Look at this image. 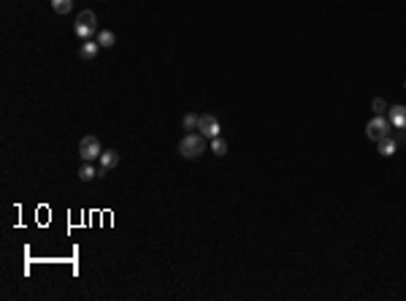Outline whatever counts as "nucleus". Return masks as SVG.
Returning a JSON list of instances; mask_svg holds the SVG:
<instances>
[{
  "mask_svg": "<svg viewBox=\"0 0 406 301\" xmlns=\"http://www.w3.org/2000/svg\"><path fill=\"white\" fill-rule=\"evenodd\" d=\"M206 152V136L203 133H187L179 144V155L187 157V160H195Z\"/></svg>",
  "mask_w": 406,
  "mask_h": 301,
  "instance_id": "obj_1",
  "label": "nucleus"
},
{
  "mask_svg": "<svg viewBox=\"0 0 406 301\" xmlns=\"http://www.w3.org/2000/svg\"><path fill=\"white\" fill-rule=\"evenodd\" d=\"M95 30H98V16H95V11H81L79 19H76V25H73V33H76L81 41H87Z\"/></svg>",
  "mask_w": 406,
  "mask_h": 301,
  "instance_id": "obj_2",
  "label": "nucleus"
},
{
  "mask_svg": "<svg viewBox=\"0 0 406 301\" xmlns=\"http://www.w3.org/2000/svg\"><path fill=\"white\" fill-rule=\"evenodd\" d=\"M100 141L95 138V136H84L81 141H79V155H81V160L84 163H92L95 157H100Z\"/></svg>",
  "mask_w": 406,
  "mask_h": 301,
  "instance_id": "obj_3",
  "label": "nucleus"
},
{
  "mask_svg": "<svg viewBox=\"0 0 406 301\" xmlns=\"http://www.w3.org/2000/svg\"><path fill=\"white\" fill-rule=\"evenodd\" d=\"M390 119L387 117H374L371 122L366 125V136L368 138H374V141H379V138H384V136H390Z\"/></svg>",
  "mask_w": 406,
  "mask_h": 301,
  "instance_id": "obj_4",
  "label": "nucleus"
},
{
  "mask_svg": "<svg viewBox=\"0 0 406 301\" xmlns=\"http://www.w3.org/2000/svg\"><path fill=\"white\" fill-rule=\"evenodd\" d=\"M198 130H201L206 138H217L220 136V119L211 117V114H203L201 119H198Z\"/></svg>",
  "mask_w": 406,
  "mask_h": 301,
  "instance_id": "obj_5",
  "label": "nucleus"
},
{
  "mask_svg": "<svg viewBox=\"0 0 406 301\" xmlns=\"http://www.w3.org/2000/svg\"><path fill=\"white\" fill-rule=\"evenodd\" d=\"M387 119H390V125L395 130H406V106H393Z\"/></svg>",
  "mask_w": 406,
  "mask_h": 301,
  "instance_id": "obj_6",
  "label": "nucleus"
},
{
  "mask_svg": "<svg viewBox=\"0 0 406 301\" xmlns=\"http://www.w3.org/2000/svg\"><path fill=\"white\" fill-rule=\"evenodd\" d=\"M100 174H106V171H111L117 163H119V152L117 149H106V152H100Z\"/></svg>",
  "mask_w": 406,
  "mask_h": 301,
  "instance_id": "obj_7",
  "label": "nucleus"
},
{
  "mask_svg": "<svg viewBox=\"0 0 406 301\" xmlns=\"http://www.w3.org/2000/svg\"><path fill=\"white\" fill-rule=\"evenodd\" d=\"M98 49H100V44L98 41H84L81 44V49H79V54H81V60H95L98 57Z\"/></svg>",
  "mask_w": 406,
  "mask_h": 301,
  "instance_id": "obj_8",
  "label": "nucleus"
},
{
  "mask_svg": "<svg viewBox=\"0 0 406 301\" xmlns=\"http://www.w3.org/2000/svg\"><path fill=\"white\" fill-rule=\"evenodd\" d=\"M376 144H379V155H382V157H390V155H395V147H398V141H395L393 136H384V138L376 141Z\"/></svg>",
  "mask_w": 406,
  "mask_h": 301,
  "instance_id": "obj_9",
  "label": "nucleus"
},
{
  "mask_svg": "<svg viewBox=\"0 0 406 301\" xmlns=\"http://www.w3.org/2000/svg\"><path fill=\"white\" fill-rule=\"evenodd\" d=\"M100 171H95V168H92V163H84L81 168H79V176H81V182H90V179H95Z\"/></svg>",
  "mask_w": 406,
  "mask_h": 301,
  "instance_id": "obj_10",
  "label": "nucleus"
},
{
  "mask_svg": "<svg viewBox=\"0 0 406 301\" xmlns=\"http://www.w3.org/2000/svg\"><path fill=\"white\" fill-rule=\"evenodd\" d=\"M114 41H117V35L111 33V30H100L98 33V44L106 46V49H109V46H114Z\"/></svg>",
  "mask_w": 406,
  "mask_h": 301,
  "instance_id": "obj_11",
  "label": "nucleus"
},
{
  "mask_svg": "<svg viewBox=\"0 0 406 301\" xmlns=\"http://www.w3.org/2000/svg\"><path fill=\"white\" fill-rule=\"evenodd\" d=\"M52 8L57 14H68L71 8H73V0H52Z\"/></svg>",
  "mask_w": 406,
  "mask_h": 301,
  "instance_id": "obj_12",
  "label": "nucleus"
},
{
  "mask_svg": "<svg viewBox=\"0 0 406 301\" xmlns=\"http://www.w3.org/2000/svg\"><path fill=\"white\" fill-rule=\"evenodd\" d=\"M211 152H214V155H220V157H222L225 152H228V144H225V141H222L220 136H217V138H211Z\"/></svg>",
  "mask_w": 406,
  "mask_h": 301,
  "instance_id": "obj_13",
  "label": "nucleus"
},
{
  "mask_svg": "<svg viewBox=\"0 0 406 301\" xmlns=\"http://www.w3.org/2000/svg\"><path fill=\"white\" fill-rule=\"evenodd\" d=\"M371 109H374V114H376V117H384V111H390V109H387V103H384L382 98H374Z\"/></svg>",
  "mask_w": 406,
  "mask_h": 301,
  "instance_id": "obj_14",
  "label": "nucleus"
},
{
  "mask_svg": "<svg viewBox=\"0 0 406 301\" xmlns=\"http://www.w3.org/2000/svg\"><path fill=\"white\" fill-rule=\"evenodd\" d=\"M198 119H201V117H195V114H187V117H184V128H187V130L198 128Z\"/></svg>",
  "mask_w": 406,
  "mask_h": 301,
  "instance_id": "obj_15",
  "label": "nucleus"
},
{
  "mask_svg": "<svg viewBox=\"0 0 406 301\" xmlns=\"http://www.w3.org/2000/svg\"><path fill=\"white\" fill-rule=\"evenodd\" d=\"M403 87H406V84H403Z\"/></svg>",
  "mask_w": 406,
  "mask_h": 301,
  "instance_id": "obj_16",
  "label": "nucleus"
}]
</instances>
